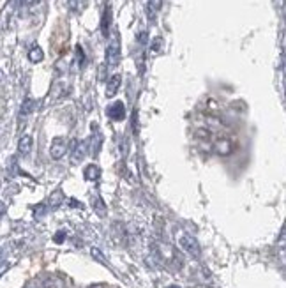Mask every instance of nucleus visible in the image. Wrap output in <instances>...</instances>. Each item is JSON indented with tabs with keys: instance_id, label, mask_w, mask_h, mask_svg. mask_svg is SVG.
I'll use <instances>...</instances> for the list:
<instances>
[{
	"instance_id": "nucleus-1",
	"label": "nucleus",
	"mask_w": 286,
	"mask_h": 288,
	"mask_svg": "<svg viewBox=\"0 0 286 288\" xmlns=\"http://www.w3.org/2000/svg\"><path fill=\"white\" fill-rule=\"evenodd\" d=\"M175 239H177V246L180 247V251H184L186 254H189L191 258H200L201 256V249L198 240L193 235L186 232H177L175 233Z\"/></svg>"
},
{
	"instance_id": "nucleus-2",
	"label": "nucleus",
	"mask_w": 286,
	"mask_h": 288,
	"mask_svg": "<svg viewBox=\"0 0 286 288\" xmlns=\"http://www.w3.org/2000/svg\"><path fill=\"white\" fill-rule=\"evenodd\" d=\"M120 52H122V46H120L119 30H113L110 34L108 48H106V64H108V68H117L119 66Z\"/></svg>"
},
{
	"instance_id": "nucleus-3",
	"label": "nucleus",
	"mask_w": 286,
	"mask_h": 288,
	"mask_svg": "<svg viewBox=\"0 0 286 288\" xmlns=\"http://www.w3.org/2000/svg\"><path fill=\"white\" fill-rule=\"evenodd\" d=\"M69 152H71V163L73 165H80L85 159L87 154H89V140H83V142L73 140L69 145Z\"/></svg>"
},
{
	"instance_id": "nucleus-4",
	"label": "nucleus",
	"mask_w": 286,
	"mask_h": 288,
	"mask_svg": "<svg viewBox=\"0 0 286 288\" xmlns=\"http://www.w3.org/2000/svg\"><path fill=\"white\" fill-rule=\"evenodd\" d=\"M67 152V142L64 136H55V138L52 140V145H50V156H52V159H55V161H59V159H62L64 156H66Z\"/></svg>"
},
{
	"instance_id": "nucleus-5",
	"label": "nucleus",
	"mask_w": 286,
	"mask_h": 288,
	"mask_svg": "<svg viewBox=\"0 0 286 288\" xmlns=\"http://www.w3.org/2000/svg\"><path fill=\"white\" fill-rule=\"evenodd\" d=\"M106 115L112 120H122L126 117V106H124V103L115 101L113 105H110L108 110H106Z\"/></svg>"
},
{
	"instance_id": "nucleus-6",
	"label": "nucleus",
	"mask_w": 286,
	"mask_h": 288,
	"mask_svg": "<svg viewBox=\"0 0 286 288\" xmlns=\"http://www.w3.org/2000/svg\"><path fill=\"white\" fill-rule=\"evenodd\" d=\"M120 83H122V76L120 75H113L112 78L106 83V98H113L120 89Z\"/></svg>"
},
{
	"instance_id": "nucleus-7",
	"label": "nucleus",
	"mask_w": 286,
	"mask_h": 288,
	"mask_svg": "<svg viewBox=\"0 0 286 288\" xmlns=\"http://www.w3.org/2000/svg\"><path fill=\"white\" fill-rule=\"evenodd\" d=\"M34 140L30 135H23L22 138L18 140V154L20 156H29L30 150H32Z\"/></svg>"
},
{
	"instance_id": "nucleus-8",
	"label": "nucleus",
	"mask_w": 286,
	"mask_h": 288,
	"mask_svg": "<svg viewBox=\"0 0 286 288\" xmlns=\"http://www.w3.org/2000/svg\"><path fill=\"white\" fill-rule=\"evenodd\" d=\"M101 145H103V135H101V133H96V135L89 140V154L97 156L101 150Z\"/></svg>"
},
{
	"instance_id": "nucleus-9",
	"label": "nucleus",
	"mask_w": 286,
	"mask_h": 288,
	"mask_svg": "<svg viewBox=\"0 0 286 288\" xmlns=\"http://www.w3.org/2000/svg\"><path fill=\"white\" fill-rule=\"evenodd\" d=\"M161 8H163V0H149L147 2V16L150 20L156 18V15L161 11Z\"/></svg>"
},
{
	"instance_id": "nucleus-10",
	"label": "nucleus",
	"mask_w": 286,
	"mask_h": 288,
	"mask_svg": "<svg viewBox=\"0 0 286 288\" xmlns=\"http://www.w3.org/2000/svg\"><path fill=\"white\" fill-rule=\"evenodd\" d=\"M110 22H112V9H110V6H108V8L104 9V13H103V22H101V30H103V36H106V38H108Z\"/></svg>"
},
{
	"instance_id": "nucleus-11",
	"label": "nucleus",
	"mask_w": 286,
	"mask_h": 288,
	"mask_svg": "<svg viewBox=\"0 0 286 288\" xmlns=\"http://www.w3.org/2000/svg\"><path fill=\"white\" fill-rule=\"evenodd\" d=\"M36 106H38V103L34 101V99L27 98L25 101H23V105H22V110H20V117L30 115V113H32L34 110H36Z\"/></svg>"
},
{
	"instance_id": "nucleus-12",
	"label": "nucleus",
	"mask_w": 286,
	"mask_h": 288,
	"mask_svg": "<svg viewBox=\"0 0 286 288\" xmlns=\"http://www.w3.org/2000/svg\"><path fill=\"white\" fill-rule=\"evenodd\" d=\"M99 166L97 165H89L85 168V172H83V175H85L87 180H90V182H94V180L99 179Z\"/></svg>"
},
{
	"instance_id": "nucleus-13",
	"label": "nucleus",
	"mask_w": 286,
	"mask_h": 288,
	"mask_svg": "<svg viewBox=\"0 0 286 288\" xmlns=\"http://www.w3.org/2000/svg\"><path fill=\"white\" fill-rule=\"evenodd\" d=\"M43 59H45V53H43V50L39 48V46H34V48L29 52V60H30V62L38 64V62H43Z\"/></svg>"
},
{
	"instance_id": "nucleus-14",
	"label": "nucleus",
	"mask_w": 286,
	"mask_h": 288,
	"mask_svg": "<svg viewBox=\"0 0 286 288\" xmlns=\"http://www.w3.org/2000/svg\"><path fill=\"white\" fill-rule=\"evenodd\" d=\"M67 6L73 13L83 11V8L87 6V0H67Z\"/></svg>"
},
{
	"instance_id": "nucleus-15",
	"label": "nucleus",
	"mask_w": 286,
	"mask_h": 288,
	"mask_svg": "<svg viewBox=\"0 0 286 288\" xmlns=\"http://www.w3.org/2000/svg\"><path fill=\"white\" fill-rule=\"evenodd\" d=\"M92 205H94V209H96V212L99 214V216H104V214H106V209H104V202L97 195L92 196Z\"/></svg>"
},
{
	"instance_id": "nucleus-16",
	"label": "nucleus",
	"mask_w": 286,
	"mask_h": 288,
	"mask_svg": "<svg viewBox=\"0 0 286 288\" xmlns=\"http://www.w3.org/2000/svg\"><path fill=\"white\" fill-rule=\"evenodd\" d=\"M90 254H92V258L97 260V262H99L101 265H108V260L104 258V254L101 253L99 247H92V249H90Z\"/></svg>"
},
{
	"instance_id": "nucleus-17",
	"label": "nucleus",
	"mask_w": 286,
	"mask_h": 288,
	"mask_svg": "<svg viewBox=\"0 0 286 288\" xmlns=\"http://www.w3.org/2000/svg\"><path fill=\"white\" fill-rule=\"evenodd\" d=\"M60 200H62V195H60V191H57L55 195H53V200L50 198V205H52V207L59 205V203H60Z\"/></svg>"
},
{
	"instance_id": "nucleus-18",
	"label": "nucleus",
	"mask_w": 286,
	"mask_h": 288,
	"mask_svg": "<svg viewBox=\"0 0 286 288\" xmlns=\"http://www.w3.org/2000/svg\"><path fill=\"white\" fill-rule=\"evenodd\" d=\"M161 43H163V41H161L159 38H157L156 41L152 43V52H159V46H161Z\"/></svg>"
},
{
	"instance_id": "nucleus-19",
	"label": "nucleus",
	"mask_w": 286,
	"mask_h": 288,
	"mask_svg": "<svg viewBox=\"0 0 286 288\" xmlns=\"http://www.w3.org/2000/svg\"><path fill=\"white\" fill-rule=\"evenodd\" d=\"M8 269H9V263H8V262H4V263H2V265H0V274H4Z\"/></svg>"
},
{
	"instance_id": "nucleus-20",
	"label": "nucleus",
	"mask_w": 286,
	"mask_h": 288,
	"mask_svg": "<svg viewBox=\"0 0 286 288\" xmlns=\"http://www.w3.org/2000/svg\"><path fill=\"white\" fill-rule=\"evenodd\" d=\"M138 41H140V43H147V32H141L140 38H138Z\"/></svg>"
},
{
	"instance_id": "nucleus-21",
	"label": "nucleus",
	"mask_w": 286,
	"mask_h": 288,
	"mask_svg": "<svg viewBox=\"0 0 286 288\" xmlns=\"http://www.w3.org/2000/svg\"><path fill=\"white\" fill-rule=\"evenodd\" d=\"M25 288H41V286H39L38 283H29V284H27Z\"/></svg>"
},
{
	"instance_id": "nucleus-22",
	"label": "nucleus",
	"mask_w": 286,
	"mask_h": 288,
	"mask_svg": "<svg viewBox=\"0 0 286 288\" xmlns=\"http://www.w3.org/2000/svg\"><path fill=\"white\" fill-rule=\"evenodd\" d=\"M89 288H104V284H101V283H97V284H90Z\"/></svg>"
},
{
	"instance_id": "nucleus-23",
	"label": "nucleus",
	"mask_w": 286,
	"mask_h": 288,
	"mask_svg": "<svg viewBox=\"0 0 286 288\" xmlns=\"http://www.w3.org/2000/svg\"><path fill=\"white\" fill-rule=\"evenodd\" d=\"M2 80H4V71L0 69V82H2Z\"/></svg>"
},
{
	"instance_id": "nucleus-24",
	"label": "nucleus",
	"mask_w": 286,
	"mask_h": 288,
	"mask_svg": "<svg viewBox=\"0 0 286 288\" xmlns=\"http://www.w3.org/2000/svg\"><path fill=\"white\" fill-rule=\"evenodd\" d=\"M170 288H178V286H170Z\"/></svg>"
}]
</instances>
